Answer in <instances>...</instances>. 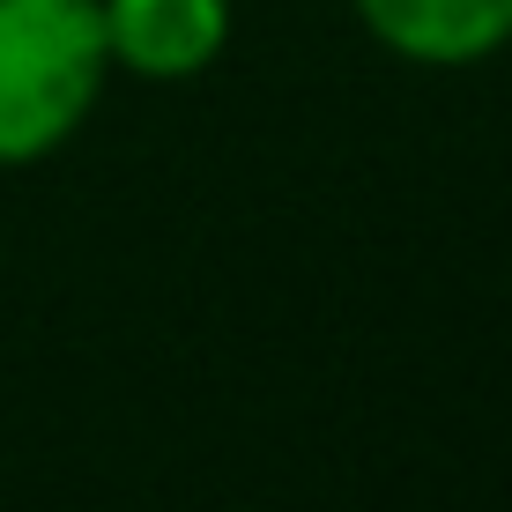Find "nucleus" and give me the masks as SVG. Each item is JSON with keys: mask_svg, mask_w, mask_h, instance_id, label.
<instances>
[{"mask_svg": "<svg viewBox=\"0 0 512 512\" xmlns=\"http://www.w3.org/2000/svg\"><path fill=\"white\" fill-rule=\"evenodd\" d=\"M112 45L97 0H0V164H45L97 112Z\"/></svg>", "mask_w": 512, "mask_h": 512, "instance_id": "obj_1", "label": "nucleus"}, {"mask_svg": "<svg viewBox=\"0 0 512 512\" xmlns=\"http://www.w3.org/2000/svg\"><path fill=\"white\" fill-rule=\"evenodd\" d=\"M112 67L141 82H193L231 45V0H97Z\"/></svg>", "mask_w": 512, "mask_h": 512, "instance_id": "obj_2", "label": "nucleus"}, {"mask_svg": "<svg viewBox=\"0 0 512 512\" xmlns=\"http://www.w3.org/2000/svg\"><path fill=\"white\" fill-rule=\"evenodd\" d=\"M349 8L409 67H475L512 45V0H349Z\"/></svg>", "mask_w": 512, "mask_h": 512, "instance_id": "obj_3", "label": "nucleus"}]
</instances>
